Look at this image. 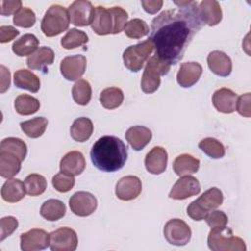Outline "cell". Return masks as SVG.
I'll list each match as a JSON object with an SVG mask.
<instances>
[{
  "label": "cell",
  "mask_w": 251,
  "mask_h": 251,
  "mask_svg": "<svg viewBox=\"0 0 251 251\" xmlns=\"http://www.w3.org/2000/svg\"><path fill=\"white\" fill-rule=\"evenodd\" d=\"M174 4L176 8L163 11L153 19L149 37L154 44L155 55L170 66L183 58L203 25L196 1H174Z\"/></svg>",
  "instance_id": "1"
},
{
  "label": "cell",
  "mask_w": 251,
  "mask_h": 251,
  "mask_svg": "<svg viewBox=\"0 0 251 251\" xmlns=\"http://www.w3.org/2000/svg\"><path fill=\"white\" fill-rule=\"evenodd\" d=\"M90 158L98 170L107 173L116 172L125 166L127 159V148L120 138L105 135L93 144Z\"/></svg>",
  "instance_id": "2"
},
{
  "label": "cell",
  "mask_w": 251,
  "mask_h": 251,
  "mask_svg": "<svg viewBox=\"0 0 251 251\" xmlns=\"http://www.w3.org/2000/svg\"><path fill=\"white\" fill-rule=\"evenodd\" d=\"M208 246L213 251H245L246 245L242 238L235 236L226 226L211 228L208 235Z\"/></svg>",
  "instance_id": "3"
},
{
  "label": "cell",
  "mask_w": 251,
  "mask_h": 251,
  "mask_svg": "<svg viewBox=\"0 0 251 251\" xmlns=\"http://www.w3.org/2000/svg\"><path fill=\"white\" fill-rule=\"evenodd\" d=\"M223 200L224 196L219 188H209L199 198L188 205L186 213L194 221L205 220L208 213L219 207L223 203Z\"/></svg>",
  "instance_id": "4"
},
{
  "label": "cell",
  "mask_w": 251,
  "mask_h": 251,
  "mask_svg": "<svg viewBox=\"0 0 251 251\" xmlns=\"http://www.w3.org/2000/svg\"><path fill=\"white\" fill-rule=\"evenodd\" d=\"M70 22L67 9L60 5H52L41 21V30L47 37L56 36L68 29Z\"/></svg>",
  "instance_id": "5"
},
{
  "label": "cell",
  "mask_w": 251,
  "mask_h": 251,
  "mask_svg": "<svg viewBox=\"0 0 251 251\" xmlns=\"http://www.w3.org/2000/svg\"><path fill=\"white\" fill-rule=\"evenodd\" d=\"M171 69V66L159 59L156 55L147 60L142 78L141 89L144 93L155 92L161 83V76L166 75Z\"/></svg>",
  "instance_id": "6"
},
{
  "label": "cell",
  "mask_w": 251,
  "mask_h": 251,
  "mask_svg": "<svg viewBox=\"0 0 251 251\" xmlns=\"http://www.w3.org/2000/svg\"><path fill=\"white\" fill-rule=\"evenodd\" d=\"M153 50L154 44L149 38L145 41L128 46L123 54L126 68L134 73L140 71L144 63L149 59Z\"/></svg>",
  "instance_id": "7"
},
{
  "label": "cell",
  "mask_w": 251,
  "mask_h": 251,
  "mask_svg": "<svg viewBox=\"0 0 251 251\" xmlns=\"http://www.w3.org/2000/svg\"><path fill=\"white\" fill-rule=\"evenodd\" d=\"M164 236L166 240L176 246L187 244L191 238V229L189 226L180 219H172L164 226Z\"/></svg>",
  "instance_id": "8"
},
{
  "label": "cell",
  "mask_w": 251,
  "mask_h": 251,
  "mask_svg": "<svg viewBox=\"0 0 251 251\" xmlns=\"http://www.w3.org/2000/svg\"><path fill=\"white\" fill-rule=\"evenodd\" d=\"M49 246L52 251H74L77 246L76 232L71 227H60L49 233Z\"/></svg>",
  "instance_id": "9"
},
{
  "label": "cell",
  "mask_w": 251,
  "mask_h": 251,
  "mask_svg": "<svg viewBox=\"0 0 251 251\" xmlns=\"http://www.w3.org/2000/svg\"><path fill=\"white\" fill-rule=\"evenodd\" d=\"M71 211L78 217H87L97 208L96 197L87 191H77L69 200Z\"/></svg>",
  "instance_id": "10"
},
{
  "label": "cell",
  "mask_w": 251,
  "mask_h": 251,
  "mask_svg": "<svg viewBox=\"0 0 251 251\" xmlns=\"http://www.w3.org/2000/svg\"><path fill=\"white\" fill-rule=\"evenodd\" d=\"M201 190L200 183L194 176H182L172 187L169 197L175 200H183L188 197L197 195Z\"/></svg>",
  "instance_id": "11"
},
{
  "label": "cell",
  "mask_w": 251,
  "mask_h": 251,
  "mask_svg": "<svg viewBox=\"0 0 251 251\" xmlns=\"http://www.w3.org/2000/svg\"><path fill=\"white\" fill-rule=\"evenodd\" d=\"M68 12L73 25L76 26H86L92 22L94 8L89 1L76 0L70 5Z\"/></svg>",
  "instance_id": "12"
},
{
  "label": "cell",
  "mask_w": 251,
  "mask_h": 251,
  "mask_svg": "<svg viewBox=\"0 0 251 251\" xmlns=\"http://www.w3.org/2000/svg\"><path fill=\"white\" fill-rule=\"evenodd\" d=\"M86 69V58L83 55H74L64 58L60 65L62 75L70 81L80 78Z\"/></svg>",
  "instance_id": "13"
},
{
  "label": "cell",
  "mask_w": 251,
  "mask_h": 251,
  "mask_svg": "<svg viewBox=\"0 0 251 251\" xmlns=\"http://www.w3.org/2000/svg\"><path fill=\"white\" fill-rule=\"evenodd\" d=\"M21 249L23 251L43 250L49 245V234L40 228H32L21 234Z\"/></svg>",
  "instance_id": "14"
},
{
  "label": "cell",
  "mask_w": 251,
  "mask_h": 251,
  "mask_svg": "<svg viewBox=\"0 0 251 251\" xmlns=\"http://www.w3.org/2000/svg\"><path fill=\"white\" fill-rule=\"evenodd\" d=\"M142 190L141 180L135 176H126L116 184V195L119 199L129 201L135 199Z\"/></svg>",
  "instance_id": "15"
},
{
  "label": "cell",
  "mask_w": 251,
  "mask_h": 251,
  "mask_svg": "<svg viewBox=\"0 0 251 251\" xmlns=\"http://www.w3.org/2000/svg\"><path fill=\"white\" fill-rule=\"evenodd\" d=\"M92 30L98 35H107L112 33L114 29L113 17L109 9L102 6L94 8L93 18L91 22Z\"/></svg>",
  "instance_id": "16"
},
{
  "label": "cell",
  "mask_w": 251,
  "mask_h": 251,
  "mask_svg": "<svg viewBox=\"0 0 251 251\" xmlns=\"http://www.w3.org/2000/svg\"><path fill=\"white\" fill-rule=\"evenodd\" d=\"M168 163V153L161 146L153 147L145 156L144 165L152 175H160L165 172Z\"/></svg>",
  "instance_id": "17"
},
{
  "label": "cell",
  "mask_w": 251,
  "mask_h": 251,
  "mask_svg": "<svg viewBox=\"0 0 251 251\" xmlns=\"http://www.w3.org/2000/svg\"><path fill=\"white\" fill-rule=\"evenodd\" d=\"M212 102L217 111L225 114H230L235 111L237 94L229 88L223 87L214 92Z\"/></svg>",
  "instance_id": "18"
},
{
  "label": "cell",
  "mask_w": 251,
  "mask_h": 251,
  "mask_svg": "<svg viewBox=\"0 0 251 251\" xmlns=\"http://www.w3.org/2000/svg\"><path fill=\"white\" fill-rule=\"evenodd\" d=\"M202 71V66L197 62L182 63L176 74V81L181 87H191L199 80Z\"/></svg>",
  "instance_id": "19"
},
{
  "label": "cell",
  "mask_w": 251,
  "mask_h": 251,
  "mask_svg": "<svg viewBox=\"0 0 251 251\" xmlns=\"http://www.w3.org/2000/svg\"><path fill=\"white\" fill-rule=\"evenodd\" d=\"M209 69L219 76H228L232 71L230 58L222 51H212L207 57Z\"/></svg>",
  "instance_id": "20"
},
{
  "label": "cell",
  "mask_w": 251,
  "mask_h": 251,
  "mask_svg": "<svg viewBox=\"0 0 251 251\" xmlns=\"http://www.w3.org/2000/svg\"><path fill=\"white\" fill-rule=\"evenodd\" d=\"M199 16L202 23L214 26L218 25L223 18V13L219 2L215 0H203L198 5Z\"/></svg>",
  "instance_id": "21"
},
{
  "label": "cell",
  "mask_w": 251,
  "mask_h": 251,
  "mask_svg": "<svg viewBox=\"0 0 251 251\" xmlns=\"http://www.w3.org/2000/svg\"><path fill=\"white\" fill-rule=\"evenodd\" d=\"M85 169V159L79 151L68 152L60 161V170L63 173L78 176Z\"/></svg>",
  "instance_id": "22"
},
{
  "label": "cell",
  "mask_w": 251,
  "mask_h": 251,
  "mask_svg": "<svg viewBox=\"0 0 251 251\" xmlns=\"http://www.w3.org/2000/svg\"><path fill=\"white\" fill-rule=\"evenodd\" d=\"M54 51L47 46L39 47L33 54L26 59V65L31 70L47 72V67L54 62Z\"/></svg>",
  "instance_id": "23"
},
{
  "label": "cell",
  "mask_w": 251,
  "mask_h": 251,
  "mask_svg": "<svg viewBox=\"0 0 251 251\" xmlns=\"http://www.w3.org/2000/svg\"><path fill=\"white\" fill-rule=\"evenodd\" d=\"M126 138L135 151H140L150 142L152 132L146 126H134L126 130Z\"/></svg>",
  "instance_id": "24"
},
{
  "label": "cell",
  "mask_w": 251,
  "mask_h": 251,
  "mask_svg": "<svg viewBox=\"0 0 251 251\" xmlns=\"http://www.w3.org/2000/svg\"><path fill=\"white\" fill-rule=\"evenodd\" d=\"M25 184L18 178H10L4 182L1 188L3 200L9 203H16L22 200L25 194Z\"/></svg>",
  "instance_id": "25"
},
{
  "label": "cell",
  "mask_w": 251,
  "mask_h": 251,
  "mask_svg": "<svg viewBox=\"0 0 251 251\" xmlns=\"http://www.w3.org/2000/svg\"><path fill=\"white\" fill-rule=\"evenodd\" d=\"M14 83L17 87L31 92H37L40 88L39 77L34 73L25 69L16 71L14 75Z\"/></svg>",
  "instance_id": "26"
},
{
  "label": "cell",
  "mask_w": 251,
  "mask_h": 251,
  "mask_svg": "<svg viewBox=\"0 0 251 251\" xmlns=\"http://www.w3.org/2000/svg\"><path fill=\"white\" fill-rule=\"evenodd\" d=\"M200 161L189 154H181L177 156L174 163L173 169L176 175L182 176L196 173L199 169Z\"/></svg>",
  "instance_id": "27"
},
{
  "label": "cell",
  "mask_w": 251,
  "mask_h": 251,
  "mask_svg": "<svg viewBox=\"0 0 251 251\" xmlns=\"http://www.w3.org/2000/svg\"><path fill=\"white\" fill-rule=\"evenodd\" d=\"M93 132V124L90 119L81 117L74 121L70 128L72 138L77 142H84L91 136Z\"/></svg>",
  "instance_id": "28"
},
{
  "label": "cell",
  "mask_w": 251,
  "mask_h": 251,
  "mask_svg": "<svg viewBox=\"0 0 251 251\" xmlns=\"http://www.w3.org/2000/svg\"><path fill=\"white\" fill-rule=\"evenodd\" d=\"M39 40L37 39V37L34 34L26 33L13 43L12 50L19 57H24L27 55L30 56L37 50Z\"/></svg>",
  "instance_id": "29"
},
{
  "label": "cell",
  "mask_w": 251,
  "mask_h": 251,
  "mask_svg": "<svg viewBox=\"0 0 251 251\" xmlns=\"http://www.w3.org/2000/svg\"><path fill=\"white\" fill-rule=\"evenodd\" d=\"M21 159L8 152H0V175L2 177L11 178L21 170Z\"/></svg>",
  "instance_id": "30"
},
{
  "label": "cell",
  "mask_w": 251,
  "mask_h": 251,
  "mask_svg": "<svg viewBox=\"0 0 251 251\" xmlns=\"http://www.w3.org/2000/svg\"><path fill=\"white\" fill-rule=\"evenodd\" d=\"M66 214L65 204L58 199H49L45 201L40 208V215L47 221L54 222L63 218Z\"/></svg>",
  "instance_id": "31"
},
{
  "label": "cell",
  "mask_w": 251,
  "mask_h": 251,
  "mask_svg": "<svg viewBox=\"0 0 251 251\" xmlns=\"http://www.w3.org/2000/svg\"><path fill=\"white\" fill-rule=\"evenodd\" d=\"M16 112L23 116H28L36 113L40 108L39 100L28 94H21L15 99Z\"/></svg>",
  "instance_id": "32"
},
{
  "label": "cell",
  "mask_w": 251,
  "mask_h": 251,
  "mask_svg": "<svg viewBox=\"0 0 251 251\" xmlns=\"http://www.w3.org/2000/svg\"><path fill=\"white\" fill-rule=\"evenodd\" d=\"M101 105L108 110L120 107L124 101V93L118 87H108L102 90L99 97Z\"/></svg>",
  "instance_id": "33"
},
{
  "label": "cell",
  "mask_w": 251,
  "mask_h": 251,
  "mask_svg": "<svg viewBox=\"0 0 251 251\" xmlns=\"http://www.w3.org/2000/svg\"><path fill=\"white\" fill-rule=\"evenodd\" d=\"M48 125V121L44 117H36L28 121L22 122L20 124L22 130L25 135L31 138H37L41 136Z\"/></svg>",
  "instance_id": "34"
},
{
  "label": "cell",
  "mask_w": 251,
  "mask_h": 251,
  "mask_svg": "<svg viewBox=\"0 0 251 251\" xmlns=\"http://www.w3.org/2000/svg\"><path fill=\"white\" fill-rule=\"evenodd\" d=\"M0 152H8L14 154L19 157L21 161H24L27 153V147L22 139L17 137H8L1 141Z\"/></svg>",
  "instance_id": "35"
},
{
  "label": "cell",
  "mask_w": 251,
  "mask_h": 251,
  "mask_svg": "<svg viewBox=\"0 0 251 251\" xmlns=\"http://www.w3.org/2000/svg\"><path fill=\"white\" fill-rule=\"evenodd\" d=\"M88 41L87 34L76 28H71L61 39V45L65 49H75L84 45Z\"/></svg>",
  "instance_id": "36"
},
{
  "label": "cell",
  "mask_w": 251,
  "mask_h": 251,
  "mask_svg": "<svg viewBox=\"0 0 251 251\" xmlns=\"http://www.w3.org/2000/svg\"><path fill=\"white\" fill-rule=\"evenodd\" d=\"M72 94L76 104L81 106L87 105L91 99V94H92V90L89 82L85 79H78L73 85Z\"/></svg>",
  "instance_id": "37"
},
{
  "label": "cell",
  "mask_w": 251,
  "mask_h": 251,
  "mask_svg": "<svg viewBox=\"0 0 251 251\" xmlns=\"http://www.w3.org/2000/svg\"><path fill=\"white\" fill-rule=\"evenodd\" d=\"M198 147L201 149L202 152H204L212 159L223 158L226 153L225 146L219 140L213 137H206L202 139L199 142Z\"/></svg>",
  "instance_id": "38"
},
{
  "label": "cell",
  "mask_w": 251,
  "mask_h": 251,
  "mask_svg": "<svg viewBox=\"0 0 251 251\" xmlns=\"http://www.w3.org/2000/svg\"><path fill=\"white\" fill-rule=\"evenodd\" d=\"M24 184L26 193L30 196H38L42 194L47 187V181L45 177L38 174L28 175L25 178Z\"/></svg>",
  "instance_id": "39"
},
{
  "label": "cell",
  "mask_w": 251,
  "mask_h": 251,
  "mask_svg": "<svg viewBox=\"0 0 251 251\" xmlns=\"http://www.w3.org/2000/svg\"><path fill=\"white\" fill-rule=\"evenodd\" d=\"M124 30L127 37L138 39L149 33V26L141 19H132L126 23Z\"/></svg>",
  "instance_id": "40"
},
{
  "label": "cell",
  "mask_w": 251,
  "mask_h": 251,
  "mask_svg": "<svg viewBox=\"0 0 251 251\" xmlns=\"http://www.w3.org/2000/svg\"><path fill=\"white\" fill-rule=\"evenodd\" d=\"M36 18L34 12L26 7H23L20 9L13 18V22L17 26L28 28L31 27L35 24Z\"/></svg>",
  "instance_id": "41"
},
{
  "label": "cell",
  "mask_w": 251,
  "mask_h": 251,
  "mask_svg": "<svg viewBox=\"0 0 251 251\" xmlns=\"http://www.w3.org/2000/svg\"><path fill=\"white\" fill-rule=\"evenodd\" d=\"M75 183L74 176L60 172L55 175L52 178V185L59 192H68L70 191Z\"/></svg>",
  "instance_id": "42"
},
{
  "label": "cell",
  "mask_w": 251,
  "mask_h": 251,
  "mask_svg": "<svg viewBox=\"0 0 251 251\" xmlns=\"http://www.w3.org/2000/svg\"><path fill=\"white\" fill-rule=\"evenodd\" d=\"M112 17H113V23H114V29L113 34H118L122 30L125 29V26L126 25V21L128 18L127 13L126 10H124L121 7H112L109 9Z\"/></svg>",
  "instance_id": "43"
},
{
  "label": "cell",
  "mask_w": 251,
  "mask_h": 251,
  "mask_svg": "<svg viewBox=\"0 0 251 251\" xmlns=\"http://www.w3.org/2000/svg\"><path fill=\"white\" fill-rule=\"evenodd\" d=\"M207 225L211 227H221L226 226L228 222L227 216L223 212V211H212L211 213H208V215L205 218Z\"/></svg>",
  "instance_id": "44"
},
{
  "label": "cell",
  "mask_w": 251,
  "mask_h": 251,
  "mask_svg": "<svg viewBox=\"0 0 251 251\" xmlns=\"http://www.w3.org/2000/svg\"><path fill=\"white\" fill-rule=\"evenodd\" d=\"M18 220L15 217L8 216L4 217L0 220V227H1V237L0 240L3 241L7 236L11 235L18 227Z\"/></svg>",
  "instance_id": "45"
},
{
  "label": "cell",
  "mask_w": 251,
  "mask_h": 251,
  "mask_svg": "<svg viewBox=\"0 0 251 251\" xmlns=\"http://www.w3.org/2000/svg\"><path fill=\"white\" fill-rule=\"evenodd\" d=\"M250 99L251 95L249 92L242 94L241 96L237 97V102H236V111L238 112L239 115L249 118L251 116V110H250Z\"/></svg>",
  "instance_id": "46"
},
{
  "label": "cell",
  "mask_w": 251,
  "mask_h": 251,
  "mask_svg": "<svg viewBox=\"0 0 251 251\" xmlns=\"http://www.w3.org/2000/svg\"><path fill=\"white\" fill-rule=\"evenodd\" d=\"M22 2L20 0H8L1 1V15L10 16L16 14L20 9H22Z\"/></svg>",
  "instance_id": "47"
},
{
  "label": "cell",
  "mask_w": 251,
  "mask_h": 251,
  "mask_svg": "<svg viewBox=\"0 0 251 251\" xmlns=\"http://www.w3.org/2000/svg\"><path fill=\"white\" fill-rule=\"evenodd\" d=\"M20 31L11 25H2L0 27V42L6 43L19 35Z\"/></svg>",
  "instance_id": "48"
},
{
  "label": "cell",
  "mask_w": 251,
  "mask_h": 251,
  "mask_svg": "<svg viewBox=\"0 0 251 251\" xmlns=\"http://www.w3.org/2000/svg\"><path fill=\"white\" fill-rule=\"evenodd\" d=\"M141 5L145 12L149 14H156L163 6L162 0H147L141 1Z\"/></svg>",
  "instance_id": "49"
},
{
  "label": "cell",
  "mask_w": 251,
  "mask_h": 251,
  "mask_svg": "<svg viewBox=\"0 0 251 251\" xmlns=\"http://www.w3.org/2000/svg\"><path fill=\"white\" fill-rule=\"evenodd\" d=\"M1 93L5 92L10 87V78L11 75L9 70L6 69L3 65H1Z\"/></svg>",
  "instance_id": "50"
}]
</instances>
